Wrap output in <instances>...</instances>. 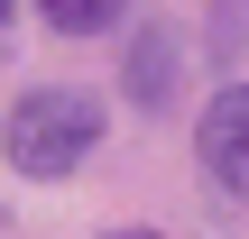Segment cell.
<instances>
[{"instance_id":"obj_1","label":"cell","mask_w":249,"mask_h":239,"mask_svg":"<svg viewBox=\"0 0 249 239\" xmlns=\"http://www.w3.org/2000/svg\"><path fill=\"white\" fill-rule=\"evenodd\" d=\"M102 92H83V83H37V92H18L9 101V120H0V147H9V166L28 175V184H55V175H74L92 147H102Z\"/></svg>"},{"instance_id":"obj_3","label":"cell","mask_w":249,"mask_h":239,"mask_svg":"<svg viewBox=\"0 0 249 239\" xmlns=\"http://www.w3.org/2000/svg\"><path fill=\"white\" fill-rule=\"evenodd\" d=\"M166 92H176V37L148 28V37L129 46V101H139V111H166Z\"/></svg>"},{"instance_id":"obj_5","label":"cell","mask_w":249,"mask_h":239,"mask_svg":"<svg viewBox=\"0 0 249 239\" xmlns=\"http://www.w3.org/2000/svg\"><path fill=\"white\" fill-rule=\"evenodd\" d=\"M9 28H18V0H0V55H9Z\"/></svg>"},{"instance_id":"obj_6","label":"cell","mask_w":249,"mask_h":239,"mask_svg":"<svg viewBox=\"0 0 249 239\" xmlns=\"http://www.w3.org/2000/svg\"><path fill=\"white\" fill-rule=\"evenodd\" d=\"M102 239H166V230H102Z\"/></svg>"},{"instance_id":"obj_4","label":"cell","mask_w":249,"mask_h":239,"mask_svg":"<svg viewBox=\"0 0 249 239\" xmlns=\"http://www.w3.org/2000/svg\"><path fill=\"white\" fill-rule=\"evenodd\" d=\"M46 9V28H65V37H102L111 18H120V0H37Z\"/></svg>"},{"instance_id":"obj_2","label":"cell","mask_w":249,"mask_h":239,"mask_svg":"<svg viewBox=\"0 0 249 239\" xmlns=\"http://www.w3.org/2000/svg\"><path fill=\"white\" fill-rule=\"evenodd\" d=\"M194 157H203L213 193H240V203H249V83H231V92L203 101V120H194Z\"/></svg>"}]
</instances>
